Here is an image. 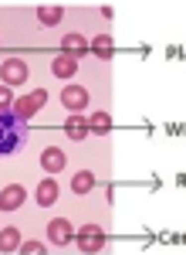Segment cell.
Masks as SVG:
<instances>
[{
    "label": "cell",
    "mask_w": 186,
    "mask_h": 255,
    "mask_svg": "<svg viewBox=\"0 0 186 255\" xmlns=\"http://www.w3.org/2000/svg\"><path fill=\"white\" fill-rule=\"evenodd\" d=\"M10 109H14V96L7 85H0V113H10Z\"/></svg>",
    "instance_id": "cell-18"
},
{
    "label": "cell",
    "mask_w": 186,
    "mask_h": 255,
    "mask_svg": "<svg viewBox=\"0 0 186 255\" xmlns=\"http://www.w3.org/2000/svg\"><path fill=\"white\" fill-rule=\"evenodd\" d=\"M0 75H3L7 85H20V82L31 75V68H27V61H20V58H7L3 68H0Z\"/></svg>",
    "instance_id": "cell-4"
},
{
    "label": "cell",
    "mask_w": 186,
    "mask_h": 255,
    "mask_svg": "<svg viewBox=\"0 0 186 255\" xmlns=\"http://www.w3.org/2000/svg\"><path fill=\"white\" fill-rule=\"evenodd\" d=\"M61 102H64L68 109H74V113H78V109H85V102H88V92H85L81 85H68V89L61 92Z\"/></svg>",
    "instance_id": "cell-7"
},
{
    "label": "cell",
    "mask_w": 186,
    "mask_h": 255,
    "mask_svg": "<svg viewBox=\"0 0 186 255\" xmlns=\"http://www.w3.org/2000/svg\"><path fill=\"white\" fill-rule=\"evenodd\" d=\"M61 17H64V10H61V7H51V3H41V7H37V20H41V24H48V27L61 24Z\"/></svg>",
    "instance_id": "cell-11"
},
{
    "label": "cell",
    "mask_w": 186,
    "mask_h": 255,
    "mask_svg": "<svg viewBox=\"0 0 186 255\" xmlns=\"http://www.w3.org/2000/svg\"><path fill=\"white\" fill-rule=\"evenodd\" d=\"M20 249H24V252H27V255H37V252H44V249H41L37 242H27V245H20Z\"/></svg>",
    "instance_id": "cell-19"
},
{
    "label": "cell",
    "mask_w": 186,
    "mask_h": 255,
    "mask_svg": "<svg viewBox=\"0 0 186 255\" xmlns=\"http://www.w3.org/2000/svg\"><path fill=\"white\" fill-rule=\"evenodd\" d=\"M109 129H112L109 113H95V116L88 119V133H109Z\"/></svg>",
    "instance_id": "cell-17"
},
{
    "label": "cell",
    "mask_w": 186,
    "mask_h": 255,
    "mask_svg": "<svg viewBox=\"0 0 186 255\" xmlns=\"http://www.w3.org/2000/svg\"><path fill=\"white\" fill-rule=\"evenodd\" d=\"M71 187H74V194H88V191L95 187L92 170H78V174H74V180H71Z\"/></svg>",
    "instance_id": "cell-15"
},
{
    "label": "cell",
    "mask_w": 186,
    "mask_h": 255,
    "mask_svg": "<svg viewBox=\"0 0 186 255\" xmlns=\"http://www.w3.org/2000/svg\"><path fill=\"white\" fill-rule=\"evenodd\" d=\"M44 99H48V92H44V89H34L31 96L14 99V109H10V113H14V116H20V119H31L37 109L44 106Z\"/></svg>",
    "instance_id": "cell-3"
},
{
    "label": "cell",
    "mask_w": 186,
    "mask_h": 255,
    "mask_svg": "<svg viewBox=\"0 0 186 255\" xmlns=\"http://www.w3.org/2000/svg\"><path fill=\"white\" fill-rule=\"evenodd\" d=\"M88 48H92L98 58H112V55H115V44H112L109 34H98V38H95L92 44H88Z\"/></svg>",
    "instance_id": "cell-14"
},
{
    "label": "cell",
    "mask_w": 186,
    "mask_h": 255,
    "mask_svg": "<svg viewBox=\"0 0 186 255\" xmlns=\"http://www.w3.org/2000/svg\"><path fill=\"white\" fill-rule=\"evenodd\" d=\"M41 163H44V170H51V174H58V170H64V163H68V157L58 150V146H48L44 150V157H41Z\"/></svg>",
    "instance_id": "cell-9"
},
{
    "label": "cell",
    "mask_w": 186,
    "mask_h": 255,
    "mask_svg": "<svg viewBox=\"0 0 186 255\" xmlns=\"http://www.w3.org/2000/svg\"><path fill=\"white\" fill-rule=\"evenodd\" d=\"M74 242H78L81 252H102L105 249V232L98 225H81V232L74 235Z\"/></svg>",
    "instance_id": "cell-2"
},
{
    "label": "cell",
    "mask_w": 186,
    "mask_h": 255,
    "mask_svg": "<svg viewBox=\"0 0 186 255\" xmlns=\"http://www.w3.org/2000/svg\"><path fill=\"white\" fill-rule=\"evenodd\" d=\"M48 238H51L55 245H64V242H71V225H68L64 218H55V221L48 225Z\"/></svg>",
    "instance_id": "cell-8"
},
{
    "label": "cell",
    "mask_w": 186,
    "mask_h": 255,
    "mask_svg": "<svg viewBox=\"0 0 186 255\" xmlns=\"http://www.w3.org/2000/svg\"><path fill=\"white\" fill-rule=\"evenodd\" d=\"M34 197H37V204H44V208L55 204V201H58V184H55V180H41Z\"/></svg>",
    "instance_id": "cell-12"
},
{
    "label": "cell",
    "mask_w": 186,
    "mask_h": 255,
    "mask_svg": "<svg viewBox=\"0 0 186 255\" xmlns=\"http://www.w3.org/2000/svg\"><path fill=\"white\" fill-rule=\"evenodd\" d=\"M24 197H27V191H24L20 184L3 187V191H0V211H17L20 204H24Z\"/></svg>",
    "instance_id": "cell-5"
},
{
    "label": "cell",
    "mask_w": 186,
    "mask_h": 255,
    "mask_svg": "<svg viewBox=\"0 0 186 255\" xmlns=\"http://www.w3.org/2000/svg\"><path fill=\"white\" fill-rule=\"evenodd\" d=\"M74 68H78V61L68 58V55H58V58L51 61V72H55L58 79H71V75H74Z\"/></svg>",
    "instance_id": "cell-10"
},
{
    "label": "cell",
    "mask_w": 186,
    "mask_h": 255,
    "mask_svg": "<svg viewBox=\"0 0 186 255\" xmlns=\"http://www.w3.org/2000/svg\"><path fill=\"white\" fill-rule=\"evenodd\" d=\"M20 249V232L17 228H3L0 232V252H14Z\"/></svg>",
    "instance_id": "cell-16"
},
{
    "label": "cell",
    "mask_w": 186,
    "mask_h": 255,
    "mask_svg": "<svg viewBox=\"0 0 186 255\" xmlns=\"http://www.w3.org/2000/svg\"><path fill=\"white\" fill-rule=\"evenodd\" d=\"M64 133H68L71 139H85V136H88V119L71 116L68 123H64Z\"/></svg>",
    "instance_id": "cell-13"
},
{
    "label": "cell",
    "mask_w": 186,
    "mask_h": 255,
    "mask_svg": "<svg viewBox=\"0 0 186 255\" xmlns=\"http://www.w3.org/2000/svg\"><path fill=\"white\" fill-rule=\"evenodd\" d=\"M27 119L14 116V113H0V157L17 153L20 146L27 143Z\"/></svg>",
    "instance_id": "cell-1"
},
{
    "label": "cell",
    "mask_w": 186,
    "mask_h": 255,
    "mask_svg": "<svg viewBox=\"0 0 186 255\" xmlns=\"http://www.w3.org/2000/svg\"><path fill=\"white\" fill-rule=\"evenodd\" d=\"M61 48H64V55H68V58H81V55H88V51H92V48H88V41L81 38V34H64V41H61Z\"/></svg>",
    "instance_id": "cell-6"
}]
</instances>
